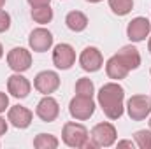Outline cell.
<instances>
[{
  "label": "cell",
  "mask_w": 151,
  "mask_h": 149,
  "mask_svg": "<svg viewBox=\"0 0 151 149\" xmlns=\"http://www.w3.org/2000/svg\"><path fill=\"white\" fill-rule=\"evenodd\" d=\"M97 100H99L100 109L104 111V114L109 119H119L123 116V111H125V105H123L125 90H123L121 84H118V82L104 84L97 93Z\"/></svg>",
  "instance_id": "6da1fadb"
},
{
  "label": "cell",
  "mask_w": 151,
  "mask_h": 149,
  "mask_svg": "<svg viewBox=\"0 0 151 149\" xmlns=\"http://www.w3.org/2000/svg\"><path fill=\"white\" fill-rule=\"evenodd\" d=\"M62 139H63V144L69 146V148L86 149V144H88V140H90V135H88V130H86L84 125L69 121V123L63 125Z\"/></svg>",
  "instance_id": "7a4b0ae2"
},
{
  "label": "cell",
  "mask_w": 151,
  "mask_h": 149,
  "mask_svg": "<svg viewBox=\"0 0 151 149\" xmlns=\"http://www.w3.org/2000/svg\"><path fill=\"white\" fill-rule=\"evenodd\" d=\"M116 137H118V132H116L114 125L107 123V121L95 125L90 133V140H91L93 148H111L116 142Z\"/></svg>",
  "instance_id": "3957f363"
},
{
  "label": "cell",
  "mask_w": 151,
  "mask_h": 149,
  "mask_svg": "<svg viewBox=\"0 0 151 149\" xmlns=\"http://www.w3.org/2000/svg\"><path fill=\"white\" fill-rule=\"evenodd\" d=\"M127 112L132 121H144L151 114V98L146 95H134L127 100Z\"/></svg>",
  "instance_id": "277c9868"
},
{
  "label": "cell",
  "mask_w": 151,
  "mask_h": 149,
  "mask_svg": "<svg viewBox=\"0 0 151 149\" xmlns=\"http://www.w3.org/2000/svg\"><path fill=\"white\" fill-rule=\"evenodd\" d=\"M69 112L77 121H86L95 112V102H93L91 97L76 95L74 98L70 100V104H69Z\"/></svg>",
  "instance_id": "5b68a950"
},
{
  "label": "cell",
  "mask_w": 151,
  "mask_h": 149,
  "mask_svg": "<svg viewBox=\"0 0 151 149\" xmlns=\"http://www.w3.org/2000/svg\"><path fill=\"white\" fill-rule=\"evenodd\" d=\"M7 65L14 72H27L32 67V53L25 47H12L7 53Z\"/></svg>",
  "instance_id": "8992f818"
},
{
  "label": "cell",
  "mask_w": 151,
  "mask_h": 149,
  "mask_svg": "<svg viewBox=\"0 0 151 149\" xmlns=\"http://www.w3.org/2000/svg\"><path fill=\"white\" fill-rule=\"evenodd\" d=\"M79 65L84 72H99L104 65V56L97 47L88 46L79 54Z\"/></svg>",
  "instance_id": "52a82bcc"
},
{
  "label": "cell",
  "mask_w": 151,
  "mask_h": 149,
  "mask_svg": "<svg viewBox=\"0 0 151 149\" xmlns=\"http://www.w3.org/2000/svg\"><path fill=\"white\" fill-rule=\"evenodd\" d=\"M53 63L60 70H69L76 63V51L70 44H56L53 49Z\"/></svg>",
  "instance_id": "ba28073f"
},
{
  "label": "cell",
  "mask_w": 151,
  "mask_h": 149,
  "mask_svg": "<svg viewBox=\"0 0 151 149\" xmlns=\"http://www.w3.org/2000/svg\"><path fill=\"white\" fill-rule=\"evenodd\" d=\"M34 88L42 95H51L60 88V75L53 70H42L34 79Z\"/></svg>",
  "instance_id": "9c48e42d"
},
{
  "label": "cell",
  "mask_w": 151,
  "mask_h": 149,
  "mask_svg": "<svg viewBox=\"0 0 151 149\" xmlns=\"http://www.w3.org/2000/svg\"><path fill=\"white\" fill-rule=\"evenodd\" d=\"M35 114L44 123H53L60 116V104L51 95H44V98L39 100L37 107H35Z\"/></svg>",
  "instance_id": "30bf717a"
},
{
  "label": "cell",
  "mask_w": 151,
  "mask_h": 149,
  "mask_svg": "<svg viewBox=\"0 0 151 149\" xmlns=\"http://www.w3.org/2000/svg\"><path fill=\"white\" fill-rule=\"evenodd\" d=\"M28 46H30V49L35 51V53H46V51H49L51 46H53V34H51L47 28L39 27V28H35V30L30 32Z\"/></svg>",
  "instance_id": "8fae6325"
},
{
  "label": "cell",
  "mask_w": 151,
  "mask_h": 149,
  "mask_svg": "<svg viewBox=\"0 0 151 149\" xmlns=\"http://www.w3.org/2000/svg\"><path fill=\"white\" fill-rule=\"evenodd\" d=\"M150 34H151V21L148 18H142V16L134 18L127 27V37L132 42H142V40H146V37Z\"/></svg>",
  "instance_id": "7c38bea8"
},
{
  "label": "cell",
  "mask_w": 151,
  "mask_h": 149,
  "mask_svg": "<svg viewBox=\"0 0 151 149\" xmlns=\"http://www.w3.org/2000/svg\"><path fill=\"white\" fill-rule=\"evenodd\" d=\"M32 119H34V112L23 105H12L9 107L7 112V121L14 126V128H19V130H25L32 125Z\"/></svg>",
  "instance_id": "4fadbf2b"
},
{
  "label": "cell",
  "mask_w": 151,
  "mask_h": 149,
  "mask_svg": "<svg viewBox=\"0 0 151 149\" xmlns=\"http://www.w3.org/2000/svg\"><path fill=\"white\" fill-rule=\"evenodd\" d=\"M30 90H32L30 81H28L25 75H21L19 72L12 74L7 79V91H9L14 98H27L28 93H30Z\"/></svg>",
  "instance_id": "5bb4252c"
},
{
  "label": "cell",
  "mask_w": 151,
  "mask_h": 149,
  "mask_svg": "<svg viewBox=\"0 0 151 149\" xmlns=\"http://www.w3.org/2000/svg\"><path fill=\"white\" fill-rule=\"evenodd\" d=\"M116 56L128 70H135L141 65V54H139L137 47H134V46H123L116 53Z\"/></svg>",
  "instance_id": "9a60e30c"
},
{
  "label": "cell",
  "mask_w": 151,
  "mask_h": 149,
  "mask_svg": "<svg viewBox=\"0 0 151 149\" xmlns=\"http://www.w3.org/2000/svg\"><path fill=\"white\" fill-rule=\"evenodd\" d=\"M128 69L118 60V56L114 54V56H111L107 62H106V74H107V77L109 79H114V81H121V79H125L127 75H128Z\"/></svg>",
  "instance_id": "2e32d148"
},
{
  "label": "cell",
  "mask_w": 151,
  "mask_h": 149,
  "mask_svg": "<svg viewBox=\"0 0 151 149\" xmlns=\"http://www.w3.org/2000/svg\"><path fill=\"white\" fill-rule=\"evenodd\" d=\"M65 25L69 27V30L72 32H83L86 30L88 27V18L84 12L81 11H70L67 16H65Z\"/></svg>",
  "instance_id": "e0dca14e"
},
{
  "label": "cell",
  "mask_w": 151,
  "mask_h": 149,
  "mask_svg": "<svg viewBox=\"0 0 151 149\" xmlns=\"http://www.w3.org/2000/svg\"><path fill=\"white\" fill-rule=\"evenodd\" d=\"M32 19L39 25H47L53 19V9L49 5H40V7H32Z\"/></svg>",
  "instance_id": "ac0fdd59"
},
{
  "label": "cell",
  "mask_w": 151,
  "mask_h": 149,
  "mask_svg": "<svg viewBox=\"0 0 151 149\" xmlns=\"http://www.w3.org/2000/svg\"><path fill=\"white\" fill-rule=\"evenodd\" d=\"M58 139L51 133H39L34 139V148L35 149H56L58 148Z\"/></svg>",
  "instance_id": "d6986e66"
},
{
  "label": "cell",
  "mask_w": 151,
  "mask_h": 149,
  "mask_svg": "<svg viewBox=\"0 0 151 149\" xmlns=\"http://www.w3.org/2000/svg\"><path fill=\"white\" fill-rule=\"evenodd\" d=\"M109 7L116 16H127L134 9V0H109Z\"/></svg>",
  "instance_id": "ffe728a7"
},
{
  "label": "cell",
  "mask_w": 151,
  "mask_h": 149,
  "mask_svg": "<svg viewBox=\"0 0 151 149\" xmlns=\"http://www.w3.org/2000/svg\"><path fill=\"white\" fill-rule=\"evenodd\" d=\"M93 93H95V86H93V81H91V79L81 77V79L76 82V95L93 97Z\"/></svg>",
  "instance_id": "44dd1931"
},
{
  "label": "cell",
  "mask_w": 151,
  "mask_h": 149,
  "mask_svg": "<svg viewBox=\"0 0 151 149\" xmlns=\"http://www.w3.org/2000/svg\"><path fill=\"white\" fill-rule=\"evenodd\" d=\"M134 142L141 149H151V130H137L134 133Z\"/></svg>",
  "instance_id": "7402d4cb"
},
{
  "label": "cell",
  "mask_w": 151,
  "mask_h": 149,
  "mask_svg": "<svg viewBox=\"0 0 151 149\" xmlns=\"http://www.w3.org/2000/svg\"><path fill=\"white\" fill-rule=\"evenodd\" d=\"M9 28H11V16H9V12L0 9V34L7 32Z\"/></svg>",
  "instance_id": "603a6c76"
},
{
  "label": "cell",
  "mask_w": 151,
  "mask_h": 149,
  "mask_svg": "<svg viewBox=\"0 0 151 149\" xmlns=\"http://www.w3.org/2000/svg\"><path fill=\"white\" fill-rule=\"evenodd\" d=\"M7 107H9V97L4 91H0V114L5 111Z\"/></svg>",
  "instance_id": "cb8c5ba5"
},
{
  "label": "cell",
  "mask_w": 151,
  "mask_h": 149,
  "mask_svg": "<svg viewBox=\"0 0 151 149\" xmlns=\"http://www.w3.org/2000/svg\"><path fill=\"white\" fill-rule=\"evenodd\" d=\"M30 4V7H40V5H49L51 0H27Z\"/></svg>",
  "instance_id": "d4e9b609"
},
{
  "label": "cell",
  "mask_w": 151,
  "mask_h": 149,
  "mask_svg": "<svg viewBox=\"0 0 151 149\" xmlns=\"http://www.w3.org/2000/svg\"><path fill=\"white\" fill-rule=\"evenodd\" d=\"M134 146H135V142H132V140H119V142H118V148H130V149H134Z\"/></svg>",
  "instance_id": "484cf974"
},
{
  "label": "cell",
  "mask_w": 151,
  "mask_h": 149,
  "mask_svg": "<svg viewBox=\"0 0 151 149\" xmlns=\"http://www.w3.org/2000/svg\"><path fill=\"white\" fill-rule=\"evenodd\" d=\"M7 128H9V126H7V121H5L4 117H0V137H2V135H5Z\"/></svg>",
  "instance_id": "4316f807"
},
{
  "label": "cell",
  "mask_w": 151,
  "mask_h": 149,
  "mask_svg": "<svg viewBox=\"0 0 151 149\" xmlns=\"http://www.w3.org/2000/svg\"><path fill=\"white\" fill-rule=\"evenodd\" d=\"M86 2H90V4H99V2H102V0H86Z\"/></svg>",
  "instance_id": "83f0119b"
},
{
  "label": "cell",
  "mask_w": 151,
  "mask_h": 149,
  "mask_svg": "<svg viewBox=\"0 0 151 149\" xmlns=\"http://www.w3.org/2000/svg\"><path fill=\"white\" fill-rule=\"evenodd\" d=\"M4 56V47H2V44H0V58Z\"/></svg>",
  "instance_id": "f1b7e54d"
},
{
  "label": "cell",
  "mask_w": 151,
  "mask_h": 149,
  "mask_svg": "<svg viewBox=\"0 0 151 149\" xmlns=\"http://www.w3.org/2000/svg\"><path fill=\"white\" fill-rule=\"evenodd\" d=\"M4 5H5V0H0V9H2Z\"/></svg>",
  "instance_id": "f546056e"
},
{
  "label": "cell",
  "mask_w": 151,
  "mask_h": 149,
  "mask_svg": "<svg viewBox=\"0 0 151 149\" xmlns=\"http://www.w3.org/2000/svg\"><path fill=\"white\" fill-rule=\"evenodd\" d=\"M148 49H150V53H151V37H150V42H148Z\"/></svg>",
  "instance_id": "4dcf8cb0"
},
{
  "label": "cell",
  "mask_w": 151,
  "mask_h": 149,
  "mask_svg": "<svg viewBox=\"0 0 151 149\" xmlns=\"http://www.w3.org/2000/svg\"><path fill=\"white\" fill-rule=\"evenodd\" d=\"M150 130H151V119H150Z\"/></svg>",
  "instance_id": "1f68e13d"
}]
</instances>
